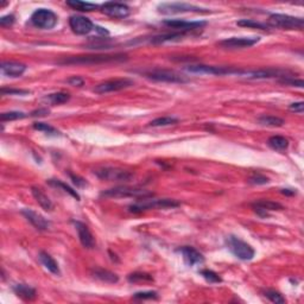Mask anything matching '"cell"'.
<instances>
[{
  "instance_id": "6da1fadb",
  "label": "cell",
  "mask_w": 304,
  "mask_h": 304,
  "mask_svg": "<svg viewBox=\"0 0 304 304\" xmlns=\"http://www.w3.org/2000/svg\"><path fill=\"white\" fill-rule=\"evenodd\" d=\"M127 59L125 54H96V55H80L72 56L58 61V64H81V66H93V64L116 63Z\"/></svg>"
},
{
  "instance_id": "7a4b0ae2",
  "label": "cell",
  "mask_w": 304,
  "mask_h": 304,
  "mask_svg": "<svg viewBox=\"0 0 304 304\" xmlns=\"http://www.w3.org/2000/svg\"><path fill=\"white\" fill-rule=\"evenodd\" d=\"M153 195L152 192L148 191L145 189L135 188V187H129V186H119L114 187V188L104 190L101 192L102 197H107V199H125V197H134V199H139V197L151 196Z\"/></svg>"
},
{
  "instance_id": "3957f363",
  "label": "cell",
  "mask_w": 304,
  "mask_h": 304,
  "mask_svg": "<svg viewBox=\"0 0 304 304\" xmlns=\"http://www.w3.org/2000/svg\"><path fill=\"white\" fill-rule=\"evenodd\" d=\"M180 205L181 203L176 200H171V199L146 200V197H145L142 202H138V203H134V205L130 206V211H132V213H143V211L150 210V209L176 208Z\"/></svg>"
},
{
  "instance_id": "277c9868",
  "label": "cell",
  "mask_w": 304,
  "mask_h": 304,
  "mask_svg": "<svg viewBox=\"0 0 304 304\" xmlns=\"http://www.w3.org/2000/svg\"><path fill=\"white\" fill-rule=\"evenodd\" d=\"M268 26L278 28L283 30H303L304 20L303 18L292 17L289 15H281L273 13L268 17Z\"/></svg>"
},
{
  "instance_id": "5b68a950",
  "label": "cell",
  "mask_w": 304,
  "mask_h": 304,
  "mask_svg": "<svg viewBox=\"0 0 304 304\" xmlns=\"http://www.w3.org/2000/svg\"><path fill=\"white\" fill-rule=\"evenodd\" d=\"M226 245L230 252L240 260H251L254 257V249L249 244L234 235L226 238Z\"/></svg>"
},
{
  "instance_id": "8992f818",
  "label": "cell",
  "mask_w": 304,
  "mask_h": 304,
  "mask_svg": "<svg viewBox=\"0 0 304 304\" xmlns=\"http://www.w3.org/2000/svg\"><path fill=\"white\" fill-rule=\"evenodd\" d=\"M145 77L149 80L157 81V82H168V83H187L189 82V78L186 76L178 74L173 70L167 69H152L143 73Z\"/></svg>"
},
{
  "instance_id": "52a82bcc",
  "label": "cell",
  "mask_w": 304,
  "mask_h": 304,
  "mask_svg": "<svg viewBox=\"0 0 304 304\" xmlns=\"http://www.w3.org/2000/svg\"><path fill=\"white\" fill-rule=\"evenodd\" d=\"M159 13L162 15H178V13H206L208 10L202 9L200 6H195V5L187 4V2H162L157 6Z\"/></svg>"
},
{
  "instance_id": "ba28073f",
  "label": "cell",
  "mask_w": 304,
  "mask_h": 304,
  "mask_svg": "<svg viewBox=\"0 0 304 304\" xmlns=\"http://www.w3.org/2000/svg\"><path fill=\"white\" fill-rule=\"evenodd\" d=\"M184 69L190 74H200V75H239L240 70L233 69L227 67H215V66H206V64H190Z\"/></svg>"
},
{
  "instance_id": "9c48e42d",
  "label": "cell",
  "mask_w": 304,
  "mask_h": 304,
  "mask_svg": "<svg viewBox=\"0 0 304 304\" xmlns=\"http://www.w3.org/2000/svg\"><path fill=\"white\" fill-rule=\"evenodd\" d=\"M31 23L38 29L50 30L57 24V16L51 10L38 9L32 13Z\"/></svg>"
},
{
  "instance_id": "30bf717a",
  "label": "cell",
  "mask_w": 304,
  "mask_h": 304,
  "mask_svg": "<svg viewBox=\"0 0 304 304\" xmlns=\"http://www.w3.org/2000/svg\"><path fill=\"white\" fill-rule=\"evenodd\" d=\"M133 81L130 78H113V80L105 81V82L99 83L97 86H95L94 92L96 94H107L112 93V92H119L123 91V89L130 88L133 86Z\"/></svg>"
},
{
  "instance_id": "8fae6325",
  "label": "cell",
  "mask_w": 304,
  "mask_h": 304,
  "mask_svg": "<svg viewBox=\"0 0 304 304\" xmlns=\"http://www.w3.org/2000/svg\"><path fill=\"white\" fill-rule=\"evenodd\" d=\"M240 77L248 78V80H265V78L272 77H284L287 76V72L279 69H259V70H240L239 75Z\"/></svg>"
},
{
  "instance_id": "7c38bea8",
  "label": "cell",
  "mask_w": 304,
  "mask_h": 304,
  "mask_svg": "<svg viewBox=\"0 0 304 304\" xmlns=\"http://www.w3.org/2000/svg\"><path fill=\"white\" fill-rule=\"evenodd\" d=\"M259 40L260 37H232L219 42V47L226 50H237L253 47Z\"/></svg>"
},
{
  "instance_id": "4fadbf2b",
  "label": "cell",
  "mask_w": 304,
  "mask_h": 304,
  "mask_svg": "<svg viewBox=\"0 0 304 304\" xmlns=\"http://www.w3.org/2000/svg\"><path fill=\"white\" fill-rule=\"evenodd\" d=\"M94 172L99 178L107 181H129L132 177L131 172L123 169H119V168L105 167L96 169Z\"/></svg>"
},
{
  "instance_id": "5bb4252c",
  "label": "cell",
  "mask_w": 304,
  "mask_h": 304,
  "mask_svg": "<svg viewBox=\"0 0 304 304\" xmlns=\"http://www.w3.org/2000/svg\"><path fill=\"white\" fill-rule=\"evenodd\" d=\"M69 25L73 32L80 36H85L95 29L93 21L83 16H72L69 18Z\"/></svg>"
},
{
  "instance_id": "9a60e30c",
  "label": "cell",
  "mask_w": 304,
  "mask_h": 304,
  "mask_svg": "<svg viewBox=\"0 0 304 304\" xmlns=\"http://www.w3.org/2000/svg\"><path fill=\"white\" fill-rule=\"evenodd\" d=\"M163 24H164L165 26H168V28L177 30V31L183 32V34L189 31H195V30H200L207 25V23L202 20L188 21V20H181V19H169V20H165Z\"/></svg>"
},
{
  "instance_id": "2e32d148",
  "label": "cell",
  "mask_w": 304,
  "mask_h": 304,
  "mask_svg": "<svg viewBox=\"0 0 304 304\" xmlns=\"http://www.w3.org/2000/svg\"><path fill=\"white\" fill-rule=\"evenodd\" d=\"M101 11L108 17L115 19H124L129 17L130 13H131V10H130V7L126 4L113 1L105 2L101 6Z\"/></svg>"
},
{
  "instance_id": "e0dca14e",
  "label": "cell",
  "mask_w": 304,
  "mask_h": 304,
  "mask_svg": "<svg viewBox=\"0 0 304 304\" xmlns=\"http://www.w3.org/2000/svg\"><path fill=\"white\" fill-rule=\"evenodd\" d=\"M21 214L25 216V219L28 220L30 224L36 228L37 230L43 232V230H48L49 228H50V222H49L44 216H42L40 214L36 213V211L32 210V209H28V208L23 209V210H21Z\"/></svg>"
},
{
  "instance_id": "ac0fdd59",
  "label": "cell",
  "mask_w": 304,
  "mask_h": 304,
  "mask_svg": "<svg viewBox=\"0 0 304 304\" xmlns=\"http://www.w3.org/2000/svg\"><path fill=\"white\" fill-rule=\"evenodd\" d=\"M74 226H75L76 232H77V234H78L80 243L82 244V246L88 249L94 248L95 239L93 237V234H92L91 230H89L88 226L81 221H74Z\"/></svg>"
},
{
  "instance_id": "d6986e66",
  "label": "cell",
  "mask_w": 304,
  "mask_h": 304,
  "mask_svg": "<svg viewBox=\"0 0 304 304\" xmlns=\"http://www.w3.org/2000/svg\"><path fill=\"white\" fill-rule=\"evenodd\" d=\"M252 208L254 209V211L262 218L268 215V211H275V210H282L283 206L278 202H273L270 200H259L256 201L254 203H252Z\"/></svg>"
},
{
  "instance_id": "ffe728a7",
  "label": "cell",
  "mask_w": 304,
  "mask_h": 304,
  "mask_svg": "<svg viewBox=\"0 0 304 304\" xmlns=\"http://www.w3.org/2000/svg\"><path fill=\"white\" fill-rule=\"evenodd\" d=\"M25 64L19 63V62H13V61H4L1 62V74L7 77H19L26 72Z\"/></svg>"
},
{
  "instance_id": "44dd1931",
  "label": "cell",
  "mask_w": 304,
  "mask_h": 304,
  "mask_svg": "<svg viewBox=\"0 0 304 304\" xmlns=\"http://www.w3.org/2000/svg\"><path fill=\"white\" fill-rule=\"evenodd\" d=\"M178 252L182 254L186 264L191 266V267L195 265L202 264L205 262V258H203L202 254L197 249H195L194 247L183 246L181 248H178Z\"/></svg>"
},
{
  "instance_id": "7402d4cb",
  "label": "cell",
  "mask_w": 304,
  "mask_h": 304,
  "mask_svg": "<svg viewBox=\"0 0 304 304\" xmlns=\"http://www.w3.org/2000/svg\"><path fill=\"white\" fill-rule=\"evenodd\" d=\"M31 192H32V196H34L35 200L37 201L38 205L44 209L45 211L53 210V208H54L53 202H51V200L49 199L48 195L45 194V192H43L42 189L37 188V187H32Z\"/></svg>"
},
{
  "instance_id": "603a6c76",
  "label": "cell",
  "mask_w": 304,
  "mask_h": 304,
  "mask_svg": "<svg viewBox=\"0 0 304 304\" xmlns=\"http://www.w3.org/2000/svg\"><path fill=\"white\" fill-rule=\"evenodd\" d=\"M38 258H39L42 265L44 266L45 268H47L49 272H51L53 275H56V276L61 275V271H59L58 264H57L56 260L54 259V258L51 257L50 254H48L47 252L42 251V252H39V256H38Z\"/></svg>"
},
{
  "instance_id": "cb8c5ba5",
  "label": "cell",
  "mask_w": 304,
  "mask_h": 304,
  "mask_svg": "<svg viewBox=\"0 0 304 304\" xmlns=\"http://www.w3.org/2000/svg\"><path fill=\"white\" fill-rule=\"evenodd\" d=\"M92 276L94 278L99 279L102 283H107V284H115L119 282V277L115 275L114 272H111L108 270H104V268H94L92 271Z\"/></svg>"
},
{
  "instance_id": "d4e9b609",
  "label": "cell",
  "mask_w": 304,
  "mask_h": 304,
  "mask_svg": "<svg viewBox=\"0 0 304 304\" xmlns=\"http://www.w3.org/2000/svg\"><path fill=\"white\" fill-rule=\"evenodd\" d=\"M13 291H15V294L17 295L18 297L23 298V300L25 301L35 300L37 296L36 290L26 284H16L15 286H13Z\"/></svg>"
},
{
  "instance_id": "484cf974",
  "label": "cell",
  "mask_w": 304,
  "mask_h": 304,
  "mask_svg": "<svg viewBox=\"0 0 304 304\" xmlns=\"http://www.w3.org/2000/svg\"><path fill=\"white\" fill-rule=\"evenodd\" d=\"M184 36H186V34H183V32L163 34V35H158V36L152 37L150 39V43H152V44H161V43H165V42H173V40H181Z\"/></svg>"
},
{
  "instance_id": "4316f807",
  "label": "cell",
  "mask_w": 304,
  "mask_h": 304,
  "mask_svg": "<svg viewBox=\"0 0 304 304\" xmlns=\"http://www.w3.org/2000/svg\"><path fill=\"white\" fill-rule=\"evenodd\" d=\"M68 6L72 7L73 10L81 11V12H92L99 9V5L93 4V2L81 1V0H72V1H67Z\"/></svg>"
},
{
  "instance_id": "83f0119b",
  "label": "cell",
  "mask_w": 304,
  "mask_h": 304,
  "mask_svg": "<svg viewBox=\"0 0 304 304\" xmlns=\"http://www.w3.org/2000/svg\"><path fill=\"white\" fill-rule=\"evenodd\" d=\"M267 145L276 151H284L289 146V140L282 135H272L268 138Z\"/></svg>"
},
{
  "instance_id": "f1b7e54d",
  "label": "cell",
  "mask_w": 304,
  "mask_h": 304,
  "mask_svg": "<svg viewBox=\"0 0 304 304\" xmlns=\"http://www.w3.org/2000/svg\"><path fill=\"white\" fill-rule=\"evenodd\" d=\"M258 121H259L260 125L267 127H281L284 125L283 119L273 115H262L258 119Z\"/></svg>"
},
{
  "instance_id": "f546056e",
  "label": "cell",
  "mask_w": 304,
  "mask_h": 304,
  "mask_svg": "<svg viewBox=\"0 0 304 304\" xmlns=\"http://www.w3.org/2000/svg\"><path fill=\"white\" fill-rule=\"evenodd\" d=\"M48 183L50 184V186L55 187V188L62 189V190H63V191L68 192V194H69L70 196H73V197H74V199H76L77 201H80V195H78L77 192H76V190L73 189L72 187L68 186V184L63 183V182H62V181H59V180H49Z\"/></svg>"
},
{
  "instance_id": "4dcf8cb0",
  "label": "cell",
  "mask_w": 304,
  "mask_h": 304,
  "mask_svg": "<svg viewBox=\"0 0 304 304\" xmlns=\"http://www.w3.org/2000/svg\"><path fill=\"white\" fill-rule=\"evenodd\" d=\"M70 95L68 93H64V92H58V93H54V94H49L45 100H48L51 105H62L66 104V102L69 101Z\"/></svg>"
},
{
  "instance_id": "1f68e13d",
  "label": "cell",
  "mask_w": 304,
  "mask_h": 304,
  "mask_svg": "<svg viewBox=\"0 0 304 304\" xmlns=\"http://www.w3.org/2000/svg\"><path fill=\"white\" fill-rule=\"evenodd\" d=\"M178 123L177 118H173V116H161V118H157L154 120H152L150 126L152 127H162V126H170V125H175Z\"/></svg>"
},
{
  "instance_id": "d6a6232c",
  "label": "cell",
  "mask_w": 304,
  "mask_h": 304,
  "mask_svg": "<svg viewBox=\"0 0 304 304\" xmlns=\"http://www.w3.org/2000/svg\"><path fill=\"white\" fill-rule=\"evenodd\" d=\"M200 275L202 276L203 278L208 282V283L215 284V283H221L222 282L221 277H220L218 273L214 272V271H211V270H208V268H206V270H201Z\"/></svg>"
},
{
  "instance_id": "836d02e7",
  "label": "cell",
  "mask_w": 304,
  "mask_h": 304,
  "mask_svg": "<svg viewBox=\"0 0 304 304\" xmlns=\"http://www.w3.org/2000/svg\"><path fill=\"white\" fill-rule=\"evenodd\" d=\"M26 114L23 112H17V111H11V112H5L0 115V120L1 123H5V121H13V120H18V119H23L25 118Z\"/></svg>"
},
{
  "instance_id": "e575fe53",
  "label": "cell",
  "mask_w": 304,
  "mask_h": 304,
  "mask_svg": "<svg viewBox=\"0 0 304 304\" xmlns=\"http://www.w3.org/2000/svg\"><path fill=\"white\" fill-rule=\"evenodd\" d=\"M130 283H139V282H152L153 278L152 276L148 275V273H143V272H134L131 273L129 277H127Z\"/></svg>"
},
{
  "instance_id": "d590c367",
  "label": "cell",
  "mask_w": 304,
  "mask_h": 304,
  "mask_svg": "<svg viewBox=\"0 0 304 304\" xmlns=\"http://www.w3.org/2000/svg\"><path fill=\"white\" fill-rule=\"evenodd\" d=\"M34 129L37 130V131L47 133V134L49 135H59V132L57 131L55 127L50 126V125L44 124V123H35Z\"/></svg>"
},
{
  "instance_id": "8d00e7d4",
  "label": "cell",
  "mask_w": 304,
  "mask_h": 304,
  "mask_svg": "<svg viewBox=\"0 0 304 304\" xmlns=\"http://www.w3.org/2000/svg\"><path fill=\"white\" fill-rule=\"evenodd\" d=\"M239 26H245V28H257L260 30H267L270 26L266 25V24L259 23L256 20H249V19H243V20L238 21Z\"/></svg>"
},
{
  "instance_id": "74e56055",
  "label": "cell",
  "mask_w": 304,
  "mask_h": 304,
  "mask_svg": "<svg viewBox=\"0 0 304 304\" xmlns=\"http://www.w3.org/2000/svg\"><path fill=\"white\" fill-rule=\"evenodd\" d=\"M265 296L271 301V302L276 304L285 303V298L283 297V295L279 294L278 291H275V290H267V291H265Z\"/></svg>"
},
{
  "instance_id": "f35d334b",
  "label": "cell",
  "mask_w": 304,
  "mask_h": 304,
  "mask_svg": "<svg viewBox=\"0 0 304 304\" xmlns=\"http://www.w3.org/2000/svg\"><path fill=\"white\" fill-rule=\"evenodd\" d=\"M134 300H157L158 298V294L156 291H142L135 292L133 295Z\"/></svg>"
},
{
  "instance_id": "ab89813d",
  "label": "cell",
  "mask_w": 304,
  "mask_h": 304,
  "mask_svg": "<svg viewBox=\"0 0 304 304\" xmlns=\"http://www.w3.org/2000/svg\"><path fill=\"white\" fill-rule=\"evenodd\" d=\"M247 182L251 184H257V186H260V184L268 183V178L262 175H253L248 178V181Z\"/></svg>"
},
{
  "instance_id": "60d3db41",
  "label": "cell",
  "mask_w": 304,
  "mask_h": 304,
  "mask_svg": "<svg viewBox=\"0 0 304 304\" xmlns=\"http://www.w3.org/2000/svg\"><path fill=\"white\" fill-rule=\"evenodd\" d=\"M16 21V17L13 15H7V16H4V17L0 18V25L2 26V28H9V26L13 25Z\"/></svg>"
},
{
  "instance_id": "b9f144b4",
  "label": "cell",
  "mask_w": 304,
  "mask_h": 304,
  "mask_svg": "<svg viewBox=\"0 0 304 304\" xmlns=\"http://www.w3.org/2000/svg\"><path fill=\"white\" fill-rule=\"evenodd\" d=\"M29 91H25V89H6V88H1V94L2 95H26L29 94Z\"/></svg>"
},
{
  "instance_id": "7bdbcfd3",
  "label": "cell",
  "mask_w": 304,
  "mask_h": 304,
  "mask_svg": "<svg viewBox=\"0 0 304 304\" xmlns=\"http://www.w3.org/2000/svg\"><path fill=\"white\" fill-rule=\"evenodd\" d=\"M67 82L69 83V85H72V86L81 87V86H83V83H85V81H83V78L78 77V76H73V77L68 78Z\"/></svg>"
},
{
  "instance_id": "ee69618b",
  "label": "cell",
  "mask_w": 304,
  "mask_h": 304,
  "mask_svg": "<svg viewBox=\"0 0 304 304\" xmlns=\"http://www.w3.org/2000/svg\"><path fill=\"white\" fill-rule=\"evenodd\" d=\"M290 110L292 111V112H296V113H300L302 114L303 111H304V104L302 101L300 102H294V104L290 105Z\"/></svg>"
},
{
  "instance_id": "f6af8a7d",
  "label": "cell",
  "mask_w": 304,
  "mask_h": 304,
  "mask_svg": "<svg viewBox=\"0 0 304 304\" xmlns=\"http://www.w3.org/2000/svg\"><path fill=\"white\" fill-rule=\"evenodd\" d=\"M31 116H45V115H49V110L48 108H39V110H36L34 111V112H31V114H30Z\"/></svg>"
},
{
  "instance_id": "bcb514c9",
  "label": "cell",
  "mask_w": 304,
  "mask_h": 304,
  "mask_svg": "<svg viewBox=\"0 0 304 304\" xmlns=\"http://www.w3.org/2000/svg\"><path fill=\"white\" fill-rule=\"evenodd\" d=\"M70 177H72V180L74 181V183L76 184V186L81 187V186H85V184H86V181H85V180H82V178L77 177V176L70 175Z\"/></svg>"
}]
</instances>
